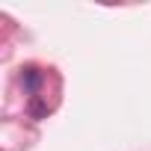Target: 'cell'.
Masks as SVG:
<instances>
[{"label":"cell","instance_id":"cell-1","mask_svg":"<svg viewBox=\"0 0 151 151\" xmlns=\"http://www.w3.org/2000/svg\"><path fill=\"white\" fill-rule=\"evenodd\" d=\"M27 89H30V92H36V89H39V74H36V68H30V71H27Z\"/></svg>","mask_w":151,"mask_h":151}]
</instances>
